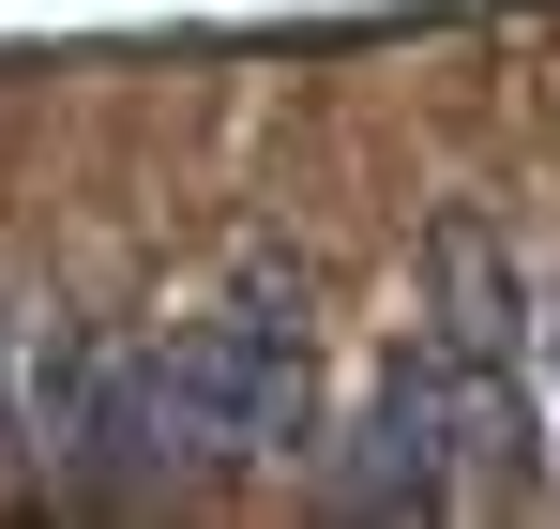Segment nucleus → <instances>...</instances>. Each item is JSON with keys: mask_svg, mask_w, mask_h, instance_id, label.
Returning a JSON list of instances; mask_svg holds the SVG:
<instances>
[{"mask_svg": "<svg viewBox=\"0 0 560 529\" xmlns=\"http://www.w3.org/2000/svg\"><path fill=\"white\" fill-rule=\"evenodd\" d=\"M318 378V272L288 243H243V272L197 303L167 349H137V484H228L303 439Z\"/></svg>", "mask_w": 560, "mask_h": 529, "instance_id": "nucleus-1", "label": "nucleus"}, {"mask_svg": "<svg viewBox=\"0 0 560 529\" xmlns=\"http://www.w3.org/2000/svg\"><path fill=\"white\" fill-rule=\"evenodd\" d=\"M424 378L455 424V499H546V393H530V258L515 227L455 197L424 227Z\"/></svg>", "mask_w": 560, "mask_h": 529, "instance_id": "nucleus-2", "label": "nucleus"}, {"mask_svg": "<svg viewBox=\"0 0 560 529\" xmlns=\"http://www.w3.org/2000/svg\"><path fill=\"white\" fill-rule=\"evenodd\" d=\"M334 515H455V424H440V378H424V349H394L364 378V409H349V439H334Z\"/></svg>", "mask_w": 560, "mask_h": 529, "instance_id": "nucleus-3", "label": "nucleus"}, {"mask_svg": "<svg viewBox=\"0 0 560 529\" xmlns=\"http://www.w3.org/2000/svg\"><path fill=\"white\" fill-rule=\"evenodd\" d=\"M530 349H546V378H560V287H546V318H530Z\"/></svg>", "mask_w": 560, "mask_h": 529, "instance_id": "nucleus-4", "label": "nucleus"}]
</instances>
